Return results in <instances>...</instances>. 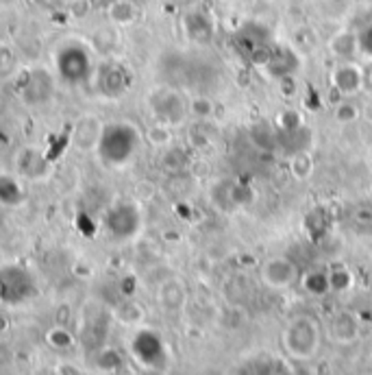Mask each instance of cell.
Wrapping results in <instances>:
<instances>
[{"label":"cell","mask_w":372,"mask_h":375,"mask_svg":"<svg viewBox=\"0 0 372 375\" xmlns=\"http://www.w3.org/2000/svg\"><path fill=\"white\" fill-rule=\"evenodd\" d=\"M187 109L194 118H198V120H207V118H212L214 116V103L207 99V96H196V99H192L187 103Z\"/></svg>","instance_id":"cb8c5ba5"},{"label":"cell","mask_w":372,"mask_h":375,"mask_svg":"<svg viewBox=\"0 0 372 375\" xmlns=\"http://www.w3.org/2000/svg\"><path fill=\"white\" fill-rule=\"evenodd\" d=\"M329 284H331V290L346 292L353 286V273L346 266H335L333 271H329Z\"/></svg>","instance_id":"603a6c76"},{"label":"cell","mask_w":372,"mask_h":375,"mask_svg":"<svg viewBox=\"0 0 372 375\" xmlns=\"http://www.w3.org/2000/svg\"><path fill=\"white\" fill-rule=\"evenodd\" d=\"M333 118H335L337 125H353V122H357L362 118V109H360L357 103L342 99L333 109Z\"/></svg>","instance_id":"44dd1931"},{"label":"cell","mask_w":372,"mask_h":375,"mask_svg":"<svg viewBox=\"0 0 372 375\" xmlns=\"http://www.w3.org/2000/svg\"><path fill=\"white\" fill-rule=\"evenodd\" d=\"M55 70L59 79L68 86H83L94 72V61L85 46L66 44L55 55Z\"/></svg>","instance_id":"277c9868"},{"label":"cell","mask_w":372,"mask_h":375,"mask_svg":"<svg viewBox=\"0 0 372 375\" xmlns=\"http://www.w3.org/2000/svg\"><path fill=\"white\" fill-rule=\"evenodd\" d=\"M357 38L350 35V33H339L337 38H333L331 42V51L333 55L342 57V59H350L355 53H357Z\"/></svg>","instance_id":"7402d4cb"},{"label":"cell","mask_w":372,"mask_h":375,"mask_svg":"<svg viewBox=\"0 0 372 375\" xmlns=\"http://www.w3.org/2000/svg\"><path fill=\"white\" fill-rule=\"evenodd\" d=\"M149 107H151V113L155 116V122L168 125V127L181 125L189 113L183 94L172 90V88L153 90L149 94Z\"/></svg>","instance_id":"8992f818"},{"label":"cell","mask_w":372,"mask_h":375,"mask_svg":"<svg viewBox=\"0 0 372 375\" xmlns=\"http://www.w3.org/2000/svg\"><path fill=\"white\" fill-rule=\"evenodd\" d=\"M260 280L270 290H287L301 280V273H298V266L289 257L274 255V257H268L262 264Z\"/></svg>","instance_id":"ba28073f"},{"label":"cell","mask_w":372,"mask_h":375,"mask_svg":"<svg viewBox=\"0 0 372 375\" xmlns=\"http://www.w3.org/2000/svg\"><path fill=\"white\" fill-rule=\"evenodd\" d=\"M281 347L292 360H314L320 351V325L307 314L292 319L281 334Z\"/></svg>","instance_id":"7a4b0ae2"},{"label":"cell","mask_w":372,"mask_h":375,"mask_svg":"<svg viewBox=\"0 0 372 375\" xmlns=\"http://www.w3.org/2000/svg\"><path fill=\"white\" fill-rule=\"evenodd\" d=\"M55 92V79L44 68H33L22 77L20 96L26 105H44L53 99Z\"/></svg>","instance_id":"9c48e42d"},{"label":"cell","mask_w":372,"mask_h":375,"mask_svg":"<svg viewBox=\"0 0 372 375\" xmlns=\"http://www.w3.org/2000/svg\"><path fill=\"white\" fill-rule=\"evenodd\" d=\"M331 86L335 92L342 94L344 99L355 96L364 86V70L357 66V63H342V66H337L333 70Z\"/></svg>","instance_id":"7c38bea8"},{"label":"cell","mask_w":372,"mask_h":375,"mask_svg":"<svg viewBox=\"0 0 372 375\" xmlns=\"http://www.w3.org/2000/svg\"><path fill=\"white\" fill-rule=\"evenodd\" d=\"M35 5H44V3H48V0H33Z\"/></svg>","instance_id":"1f68e13d"},{"label":"cell","mask_w":372,"mask_h":375,"mask_svg":"<svg viewBox=\"0 0 372 375\" xmlns=\"http://www.w3.org/2000/svg\"><path fill=\"white\" fill-rule=\"evenodd\" d=\"M140 142H142V136L135 125L124 122V120L107 122L103 125L99 144H96L94 151L103 164L111 168H122L140 151Z\"/></svg>","instance_id":"6da1fadb"},{"label":"cell","mask_w":372,"mask_h":375,"mask_svg":"<svg viewBox=\"0 0 372 375\" xmlns=\"http://www.w3.org/2000/svg\"><path fill=\"white\" fill-rule=\"evenodd\" d=\"M314 168H316V161H314L310 151L301 149V151H296L292 157H289V173H292V177L301 179V182H303V179H310Z\"/></svg>","instance_id":"ac0fdd59"},{"label":"cell","mask_w":372,"mask_h":375,"mask_svg":"<svg viewBox=\"0 0 372 375\" xmlns=\"http://www.w3.org/2000/svg\"><path fill=\"white\" fill-rule=\"evenodd\" d=\"M13 168L18 177H24L28 182H42L51 175V159L35 146H24L13 157Z\"/></svg>","instance_id":"30bf717a"},{"label":"cell","mask_w":372,"mask_h":375,"mask_svg":"<svg viewBox=\"0 0 372 375\" xmlns=\"http://www.w3.org/2000/svg\"><path fill=\"white\" fill-rule=\"evenodd\" d=\"M107 15L113 24L118 26H126V24H133L137 18V9L131 0H113L107 9Z\"/></svg>","instance_id":"2e32d148"},{"label":"cell","mask_w":372,"mask_h":375,"mask_svg":"<svg viewBox=\"0 0 372 375\" xmlns=\"http://www.w3.org/2000/svg\"><path fill=\"white\" fill-rule=\"evenodd\" d=\"M161 166H164L168 173H181V168L185 166V155L181 149H168L166 155L161 157Z\"/></svg>","instance_id":"484cf974"},{"label":"cell","mask_w":372,"mask_h":375,"mask_svg":"<svg viewBox=\"0 0 372 375\" xmlns=\"http://www.w3.org/2000/svg\"><path fill=\"white\" fill-rule=\"evenodd\" d=\"M131 88V74L126 72L124 66L118 63H107L99 72V90L107 99H120L124 92Z\"/></svg>","instance_id":"8fae6325"},{"label":"cell","mask_w":372,"mask_h":375,"mask_svg":"<svg viewBox=\"0 0 372 375\" xmlns=\"http://www.w3.org/2000/svg\"><path fill=\"white\" fill-rule=\"evenodd\" d=\"M222 3H237V0H222Z\"/></svg>","instance_id":"d6a6232c"},{"label":"cell","mask_w":372,"mask_h":375,"mask_svg":"<svg viewBox=\"0 0 372 375\" xmlns=\"http://www.w3.org/2000/svg\"><path fill=\"white\" fill-rule=\"evenodd\" d=\"M301 284L314 297H322V295H327V292L331 290L329 273H325V271H310L307 275H303Z\"/></svg>","instance_id":"d6986e66"},{"label":"cell","mask_w":372,"mask_h":375,"mask_svg":"<svg viewBox=\"0 0 372 375\" xmlns=\"http://www.w3.org/2000/svg\"><path fill=\"white\" fill-rule=\"evenodd\" d=\"M103 225L113 240L118 242L133 240L142 232V225H144V214H142L140 203L128 201V199H120L116 203H111L103 214Z\"/></svg>","instance_id":"3957f363"},{"label":"cell","mask_w":372,"mask_h":375,"mask_svg":"<svg viewBox=\"0 0 372 375\" xmlns=\"http://www.w3.org/2000/svg\"><path fill=\"white\" fill-rule=\"evenodd\" d=\"M26 199L24 186L18 175L0 173V205L3 207H20Z\"/></svg>","instance_id":"9a60e30c"},{"label":"cell","mask_w":372,"mask_h":375,"mask_svg":"<svg viewBox=\"0 0 372 375\" xmlns=\"http://www.w3.org/2000/svg\"><path fill=\"white\" fill-rule=\"evenodd\" d=\"M101 131H103V122L96 116H92V113H87V116L78 118V122L74 127V134H72V140L78 149H96Z\"/></svg>","instance_id":"5bb4252c"},{"label":"cell","mask_w":372,"mask_h":375,"mask_svg":"<svg viewBox=\"0 0 372 375\" xmlns=\"http://www.w3.org/2000/svg\"><path fill=\"white\" fill-rule=\"evenodd\" d=\"M185 301V288L181 282H166L161 288V305H166L168 310H179Z\"/></svg>","instance_id":"ffe728a7"},{"label":"cell","mask_w":372,"mask_h":375,"mask_svg":"<svg viewBox=\"0 0 372 375\" xmlns=\"http://www.w3.org/2000/svg\"><path fill=\"white\" fill-rule=\"evenodd\" d=\"M279 92H281V96H285V99H294L298 94V83H296L294 74H285L279 79Z\"/></svg>","instance_id":"83f0119b"},{"label":"cell","mask_w":372,"mask_h":375,"mask_svg":"<svg viewBox=\"0 0 372 375\" xmlns=\"http://www.w3.org/2000/svg\"><path fill=\"white\" fill-rule=\"evenodd\" d=\"M37 295L33 273L20 264L0 266V301L7 305H22Z\"/></svg>","instance_id":"5b68a950"},{"label":"cell","mask_w":372,"mask_h":375,"mask_svg":"<svg viewBox=\"0 0 372 375\" xmlns=\"http://www.w3.org/2000/svg\"><path fill=\"white\" fill-rule=\"evenodd\" d=\"M277 127L281 134H301L305 127V116L294 107H285L277 113Z\"/></svg>","instance_id":"e0dca14e"},{"label":"cell","mask_w":372,"mask_h":375,"mask_svg":"<svg viewBox=\"0 0 372 375\" xmlns=\"http://www.w3.org/2000/svg\"><path fill=\"white\" fill-rule=\"evenodd\" d=\"M146 140H149L153 146H168V144L172 142V127L155 122V125L149 129Z\"/></svg>","instance_id":"d4e9b609"},{"label":"cell","mask_w":372,"mask_h":375,"mask_svg":"<svg viewBox=\"0 0 372 375\" xmlns=\"http://www.w3.org/2000/svg\"><path fill=\"white\" fill-rule=\"evenodd\" d=\"M329 336L335 345H353L360 338V321L353 312H335L329 321Z\"/></svg>","instance_id":"4fadbf2b"},{"label":"cell","mask_w":372,"mask_h":375,"mask_svg":"<svg viewBox=\"0 0 372 375\" xmlns=\"http://www.w3.org/2000/svg\"><path fill=\"white\" fill-rule=\"evenodd\" d=\"M357 46H360V51L368 57H372V26H368L364 33L357 38Z\"/></svg>","instance_id":"f546056e"},{"label":"cell","mask_w":372,"mask_h":375,"mask_svg":"<svg viewBox=\"0 0 372 375\" xmlns=\"http://www.w3.org/2000/svg\"><path fill=\"white\" fill-rule=\"evenodd\" d=\"M92 11V0H68V13L74 20L87 18Z\"/></svg>","instance_id":"4316f807"},{"label":"cell","mask_w":372,"mask_h":375,"mask_svg":"<svg viewBox=\"0 0 372 375\" xmlns=\"http://www.w3.org/2000/svg\"><path fill=\"white\" fill-rule=\"evenodd\" d=\"M131 353L137 362L149 367L153 371H159L166 367L168 351L161 336L153 330H140L131 340Z\"/></svg>","instance_id":"52a82bcc"},{"label":"cell","mask_w":372,"mask_h":375,"mask_svg":"<svg viewBox=\"0 0 372 375\" xmlns=\"http://www.w3.org/2000/svg\"><path fill=\"white\" fill-rule=\"evenodd\" d=\"M0 111H3V99H0Z\"/></svg>","instance_id":"836d02e7"},{"label":"cell","mask_w":372,"mask_h":375,"mask_svg":"<svg viewBox=\"0 0 372 375\" xmlns=\"http://www.w3.org/2000/svg\"><path fill=\"white\" fill-rule=\"evenodd\" d=\"M48 342H53L55 347L63 349V347H68V345H70L72 338H70V334H66L63 330H55V332L48 334Z\"/></svg>","instance_id":"f1b7e54d"},{"label":"cell","mask_w":372,"mask_h":375,"mask_svg":"<svg viewBox=\"0 0 372 375\" xmlns=\"http://www.w3.org/2000/svg\"><path fill=\"white\" fill-rule=\"evenodd\" d=\"M18 0H0V9H9V7H13Z\"/></svg>","instance_id":"4dcf8cb0"}]
</instances>
